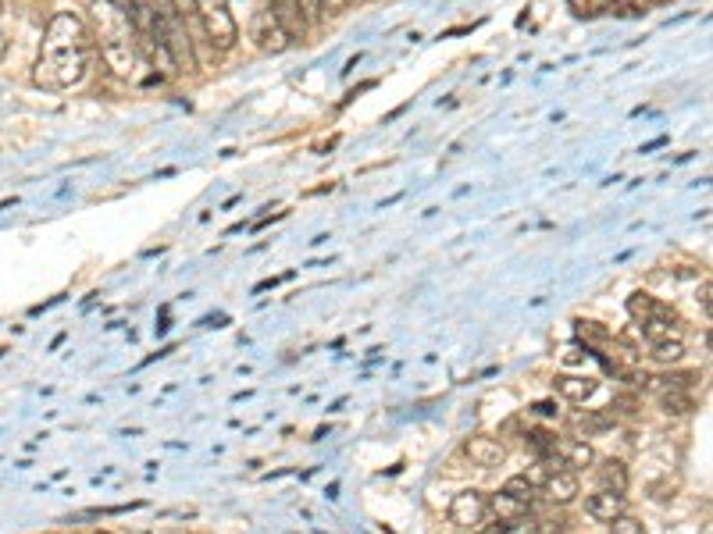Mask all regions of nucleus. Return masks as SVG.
I'll list each match as a JSON object with an SVG mask.
<instances>
[{
	"instance_id": "obj_1",
	"label": "nucleus",
	"mask_w": 713,
	"mask_h": 534,
	"mask_svg": "<svg viewBox=\"0 0 713 534\" xmlns=\"http://www.w3.org/2000/svg\"><path fill=\"white\" fill-rule=\"evenodd\" d=\"M93 33L86 18L75 11H58L43 29L40 57H36L33 82L43 89H72L86 79L93 57Z\"/></svg>"
},
{
	"instance_id": "obj_2",
	"label": "nucleus",
	"mask_w": 713,
	"mask_h": 534,
	"mask_svg": "<svg viewBox=\"0 0 713 534\" xmlns=\"http://www.w3.org/2000/svg\"><path fill=\"white\" fill-rule=\"evenodd\" d=\"M90 33L93 47L100 50L104 65L118 75V79H136L140 68V40H136V25L132 15L115 4V0H93L90 4Z\"/></svg>"
},
{
	"instance_id": "obj_3",
	"label": "nucleus",
	"mask_w": 713,
	"mask_h": 534,
	"mask_svg": "<svg viewBox=\"0 0 713 534\" xmlns=\"http://www.w3.org/2000/svg\"><path fill=\"white\" fill-rule=\"evenodd\" d=\"M132 25H136V40H140V54L157 79H175L179 75V61L168 43V29H164V11H157L150 0H132Z\"/></svg>"
},
{
	"instance_id": "obj_4",
	"label": "nucleus",
	"mask_w": 713,
	"mask_h": 534,
	"mask_svg": "<svg viewBox=\"0 0 713 534\" xmlns=\"http://www.w3.org/2000/svg\"><path fill=\"white\" fill-rule=\"evenodd\" d=\"M193 11H197L200 25H204L211 50L225 54V50L236 47L239 25H236V18H232V11H229V0H193Z\"/></svg>"
},
{
	"instance_id": "obj_5",
	"label": "nucleus",
	"mask_w": 713,
	"mask_h": 534,
	"mask_svg": "<svg viewBox=\"0 0 713 534\" xmlns=\"http://www.w3.org/2000/svg\"><path fill=\"white\" fill-rule=\"evenodd\" d=\"M489 520V495L475 492V488H464V492L453 495L450 502V524L457 527V531H468L475 534L478 527Z\"/></svg>"
},
{
	"instance_id": "obj_6",
	"label": "nucleus",
	"mask_w": 713,
	"mask_h": 534,
	"mask_svg": "<svg viewBox=\"0 0 713 534\" xmlns=\"http://www.w3.org/2000/svg\"><path fill=\"white\" fill-rule=\"evenodd\" d=\"M254 40L257 47L264 50V54H282V50L289 47V33L279 25V18L271 15V8H261L254 15Z\"/></svg>"
},
{
	"instance_id": "obj_7",
	"label": "nucleus",
	"mask_w": 713,
	"mask_h": 534,
	"mask_svg": "<svg viewBox=\"0 0 713 534\" xmlns=\"http://www.w3.org/2000/svg\"><path fill=\"white\" fill-rule=\"evenodd\" d=\"M271 15L279 18V25L289 33V40H307V33H311V18H307L304 4L300 0H268Z\"/></svg>"
},
{
	"instance_id": "obj_8",
	"label": "nucleus",
	"mask_w": 713,
	"mask_h": 534,
	"mask_svg": "<svg viewBox=\"0 0 713 534\" xmlns=\"http://www.w3.org/2000/svg\"><path fill=\"white\" fill-rule=\"evenodd\" d=\"M464 456H468L475 467L492 470V467H500V463L507 460V445H503L500 438H492V435H471L468 442H464Z\"/></svg>"
},
{
	"instance_id": "obj_9",
	"label": "nucleus",
	"mask_w": 713,
	"mask_h": 534,
	"mask_svg": "<svg viewBox=\"0 0 713 534\" xmlns=\"http://www.w3.org/2000/svg\"><path fill=\"white\" fill-rule=\"evenodd\" d=\"M585 513H589L592 520L610 524V520H617L621 513H628V495L614 492V488H596V492L585 499Z\"/></svg>"
},
{
	"instance_id": "obj_10",
	"label": "nucleus",
	"mask_w": 713,
	"mask_h": 534,
	"mask_svg": "<svg viewBox=\"0 0 713 534\" xmlns=\"http://www.w3.org/2000/svg\"><path fill=\"white\" fill-rule=\"evenodd\" d=\"M624 307H628V314H632L639 324H646V321H681L678 310L667 307V303H660L656 296H649V292H642V289L632 292Z\"/></svg>"
},
{
	"instance_id": "obj_11",
	"label": "nucleus",
	"mask_w": 713,
	"mask_h": 534,
	"mask_svg": "<svg viewBox=\"0 0 713 534\" xmlns=\"http://www.w3.org/2000/svg\"><path fill=\"white\" fill-rule=\"evenodd\" d=\"M578 488H582V485H578V470L557 467V470H550V478H546L542 492H546V499H550L553 506H567V502H574Z\"/></svg>"
},
{
	"instance_id": "obj_12",
	"label": "nucleus",
	"mask_w": 713,
	"mask_h": 534,
	"mask_svg": "<svg viewBox=\"0 0 713 534\" xmlns=\"http://www.w3.org/2000/svg\"><path fill=\"white\" fill-rule=\"evenodd\" d=\"M553 392L567 403H585L599 392V381L596 378H585V374H557L553 378Z\"/></svg>"
},
{
	"instance_id": "obj_13",
	"label": "nucleus",
	"mask_w": 713,
	"mask_h": 534,
	"mask_svg": "<svg viewBox=\"0 0 713 534\" xmlns=\"http://www.w3.org/2000/svg\"><path fill=\"white\" fill-rule=\"evenodd\" d=\"M528 506H532V502L517 499V495L507 492V488H500L496 495H489V517L503 520V524H521V520L528 517Z\"/></svg>"
},
{
	"instance_id": "obj_14",
	"label": "nucleus",
	"mask_w": 713,
	"mask_h": 534,
	"mask_svg": "<svg viewBox=\"0 0 713 534\" xmlns=\"http://www.w3.org/2000/svg\"><path fill=\"white\" fill-rule=\"evenodd\" d=\"M557 453H560V460H564V467H571V470H585L596 463V449H592L585 438H567V442L557 445Z\"/></svg>"
},
{
	"instance_id": "obj_15",
	"label": "nucleus",
	"mask_w": 713,
	"mask_h": 534,
	"mask_svg": "<svg viewBox=\"0 0 713 534\" xmlns=\"http://www.w3.org/2000/svg\"><path fill=\"white\" fill-rule=\"evenodd\" d=\"M617 424V417L610 410H585L574 417V428L582 431L585 438L589 435H603V431H610Z\"/></svg>"
},
{
	"instance_id": "obj_16",
	"label": "nucleus",
	"mask_w": 713,
	"mask_h": 534,
	"mask_svg": "<svg viewBox=\"0 0 713 534\" xmlns=\"http://www.w3.org/2000/svg\"><path fill=\"white\" fill-rule=\"evenodd\" d=\"M596 474H599V485L614 488V492H628V485H632V478H628V467H624L621 460H614V456L599 463Z\"/></svg>"
},
{
	"instance_id": "obj_17",
	"label": "nucleus",
	"mask_w": 713,
	"mask_h": 534,
	"mask_svg": "<svg viewBox=\"0 0 713 534\" xmlns=\"http://www.w3.org/2000/svg\"><path fill=\"white\" fill-rule=\"evenodd\" d=\"M639 328H642V339H646L649 346H656V342L685 339V328H681V321H646V324H639Z\"/></svg>"
},
{
	"instance_id": "obj_18",
	"label": "nucleus",
	"mask_w": 713,
	"mask_h": 534,
	"mask_svg": "<svg viewBox=\"0 0 713 534\" xmlns=\"http://www.w3.org/2000/svg\"><path fill=\"white\" fill-rule=\"evenodd\" d=\"M660 406H664V413H671V417H681V413H689L692 406V396L685 389H667L660 392Z\"/></svg>"
},
{
	"instance_id": "obj_19",
	"label": "nucleus",
	"mask_w": 713,
	"mask_h": 534,
	"mask_svg": "<svg viewBox=\"0 0 713 534\" xmlns=\"http://www.w3.org/2000/svg\"><path fill=\"white\" fill-rule=\"evenodd\" d=\"M567 4H571V11L578 18H596L603 15V11L617 8V0H567Z\"/></svg>"
},
{
	"instance_id": "obj_20",
	"label": "nucleus",
	"mask_w": 713,
	"mask_h": 534,
	"mask_svg": "<svg viewBox=\"0 0 713 534\" xmlns=\"http://www.w3.org/2000/svg\"><path fill=\"white\" fill-rule=\"evenodd\" d=\"M653 360H660V364H678L681 356H685V339H674V342H656L653 346Z\"/></svg>"
},
{
	"instance_id": "obj_21",
	"label": "nucleus",
	"mask_w": 713,
	"mask_h": 534,
	"mask_svg": "<svg viewBox=\"0 0 713 534\" xmlns=\"http://www.w3.org/2000/svg\"><path fill=\"white\" fill-rule=\"evenodd\" d=\"M653 381H660V385H656V389H660V392H667V389H689L692 381H699V371L664 374V378H653Z\"/></svg>"
},
{
	"instance_id": "obj_22",
	"label": "nucleus",
	"mask_w": 713,
	"mask_h": 534,
	"mask_svg": "<svg viewBox=\"0 0 713 534\" xmlns=\"http://www.w3.org/2000/svg\"><path fill=\"white\" fill-rule=\"evenodd\" d=\"M503 488H507L510 495H517V499H525V502H532V499H535V492H539V488H535L532 481L525 478V474H514V478H510Z\"/></svg>"
},
{
	"instance_id": "obj_23",
	"label": "nucleus",
	"mask_w": 713,
	"mask_h": 534,
	"mask_svg": "<svg viewBox=\"0 0 713 534\" xmlns=\"http://www.w3.org/2000/svg\"><path fill=\"white\" fill-rule=\"evenodd\" d=\"M610 534H646V527L632 513H621L617 520H610Z\"/></svg>"
},
{
	"instance_id": "obj_24",
	"label": "nucleus",
	"mask_w": 713,
	"mask_h": 534,
	"mask_svg": "<svg viewBox=\"0 0 713 534\" xmlns=\"http://www.w3.org/2000/svg\"><path fill=\"white\" fill-rule=\"evenodd\" d=\"M656 4H664V0H617L621 15H646V11H653Z\"/></svg>"
},
{
	"instance_id": "obj_25",
	"label": "nucleus",
	"mask_w": 713,
	"mask_h": 534,
	"mask_svg": "<svg viewBox=\"0 0 713 534\" xmlns=\"http://www.w3.org/2000/svg\"><path fill=\"white\" fill-rule=\"evenodd\" d=\"M578 335H582V339H589V342H607L610 339L607 328H599L596 321H578Z\"/></svg>"
},
{
	"instance_id": "obj_26",
	"label": "nucleus",
	"mask_w": 713,
	"mask_h": 534,
	"mask_svg": "<svg viewBox=\"0 0 713 534\" xmlns=\"http://www.w3.org/2000/svg\"><path fill=\"white\" fill-rule=\"evenodd\" d=\"M696 300H699V307H703V314L713 321V282H703V285H699Z\"/></svg>"
},
{
	"instance_id": "obj_27",
	"label": "nucleus",
	"mask_w": 713,
	"mask_h": 534,
	"mask_svg": "<svg viewBox=\"0 0 713 534\" xmlns=\"http://www.w3.org/2000/svg\"><path fill=\"white\" fill-rule=\"evenodd\" d=\"M168 8H172L179 18H186V22H189V15H197V11H193V0H168Z\"/></svg>"
},
{
	"instance_id": "obj_28",
	"label": "nucleus",
	"mask_w": 713,
	"mask_h": 534,
	"mask_svg": "<svg viewBox=\"0 0 713 534\" xmlns=\"http://www.w3.org/2000/svg\"><path fill=\"white\" fill-rule=\"evenodd\" d=\"M532 410L539 413V417H557V413H560V410H557V403H550V399H546V403H535Z\"/></svg>"
},
{
	"instance_id": "obj_29",
	"label": "nucleus",
	"mask_w": 713,
	"mask_h": 534,
	"mask_svg": "<svg viewBox=\"0 0 713 534\" xmlns=\"http://www.w3.org/2000/svg\"><path fill=\"white\" fill-rule=\"evenodd\" d=\"M357 0H325V8L328 11H346V8H353Z\"/></svg>"
},
{
	"instance_id": "obj_30",
	"label": "nucleus",
	"mask_w": 713,
	"mask_h": 534,
	"mask_svg": "<svg viewBox=\"0 0 713 534\" xmlns=\"http://www.w3.org/2000/svg\"><path fill=\"white\" fill-rule=\"evenodd\" d=\"M706 342H710V349H713V332H710V339H706Z\"/></svg>"
},
{
	"instance_id": "obj_31",
	"label": "nucleus",
	"mask_w": 713,
	"mask_h": 534,
	"mask_svg": "<svg viewBox=\"0 0 713 534\" xmlns=\"http://www.w3.org/2000/svg\"><path fill=\"white\" fill-rule=\"evenodd\" d=\"M0 8H4V0H0Z\"/></svg>"
}]
</instances>
